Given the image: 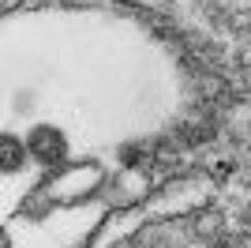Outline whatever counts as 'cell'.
I'll use <instances>...</instances> for the list:
<instances>
[{"label": "cell", "instance_id": "obj_1", "mask_svg": "<svg viewBox=\"0 0 251 248\" xmlns=\"http://www.w3.org/2000/svg\"><path fill=\"white\" fill-rule=\"evenodd\" d=\"M23 143H26V155H30V162L45 165V169H52V165H64L68 162V155H72V143H68V135H64V128H56V124H30L26 128V135H23Z\"/></svg>", "mask_w": 251, "mask_h": 248}, {"label": "cell", "instance_id": "obj_2", "mask_svg": "<svg viewBox=\"0 0 251 248\" xmlns=\"http://www.w3.org/2000/svg\"><path fill=\"white\" fill-rule=\"evenodd\" d=\"M30 165V155H26V143L23 135L15 132H0V177H15Z\"/></svg>", "mask_w": 251, "mask_h": 248}]
</instances>
